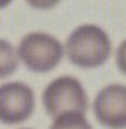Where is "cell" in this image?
<instances>
[{
	"instance_id": "obj_3",
	"label": "cell",
	"mask_w": 126,
	"mask_h": 129,
	"mask_svg": "<svg viewBox=\"0 0 126 129\" xmlns=\"http://www.w3.org/2000/svg\"><path fill=\"white\" fill-rule=\"evenodd\" d=\"M17 53L18 59L29 71L45 74L59 66L65 54V48L62 42L50 33L30 32L20 41Z\"/></svg>"
},
{
	"instance_id": "obj_10",
	"label": "cell",
	"mask_w": 126,
	"mask_h": 129,
	"mask_svg": "<svg viewBox=\"0 0 126 129\" xmlns=\"http://www.w3.org/2000/svg\"><path fill=\"white\" fill-rule=\"evenodd\" d=\"M14 0H0V9H5V8H8L11 3H12Z\"/></svg>"
},
{
	"instance_id": "obj_2",
	"label": "cell",
	"mask_w": 126,
	"mask_h": 129,
	"mask_svg": "<svg viewBox=\"0 0 126 129\" xmlns=\"http://www.w3.org/2000/svg\"><path fill=\"white\" fill-rule=\"evenodd\" d=\"M42 105L50 117H57L65 113L84 114L89 110V96L75 77L60 75L51 80L44 89Z\"/></svg>"
},
{
	"instance_id": "obj_9",
	"label": "cell",
	"mask_w": 126,
	"mask_h": 129,
	"mask_svg": "<svg viewBox=\"0 0 126 129\" xmlns=\"http://www.w3.org/2000/svg\"><path fill=\"white\" fill-rule=\"evenodd\" d=\"M116 63H117V68L119 71L126 75V39L119 45L117 48V53H116Z\"/></svg>"
},
{
	"instance_id": "obj_1",
	"label": "cell",
	"mask_w": 126,
	"mask_h": 129,
	"mask_svg": "<svg viewBox=\"0 0 126 129\" xmlns=\"http://www.w3.org/2000/svg\"><path fill=\"white\" fill-rule=\"evenodd\" d=\"M113 51L108 33L96 24H81L69 33L65 53L69 62L83 69L99 68L108 62Z\"/></svg>"
},
{
	"instance_id": "obj_4",
	"label": "cell",
	"mask_w": 126,
	"mask_h": 129,
	"mask_svg": "<svg viewBox=\"0 0 126 129\" xmlns=\"http://www.w3.org/2000/svg\"><path fill=\"white\" fill-rule=\"evenodd\" d=\"M36 96L29 84L23 81H8L0 86V123L20 125L35 113Z\"/></svg>"
},
{
	"instance_id": "obj_8",
	"label": "cell",
	"mask_w": 126,
	"mask_h": 129,
	"mask_svg": "<svg viewBox=\"0 0 126 129\" xmlns=\"http://www.w3.org/2000/svg\"><path fill=\"white\" fill-rule=\"evenodd\" d=\"M27 5L32 6L33 9H39V11H48L56 8L62 0H26Z\"/></svg>"
},
{
	"instance_id": "obj_6",
	"label": "cell",
	"mask_w": 126,
	"mask_h": 129,
	"mask_svg": "<svg viewBox=\"0 0 126 129\" xmlns=\"http://www.w3.org/2000/svg\"><path fill=\"white\" fill-rule=\"evenodd\" d=\"M18 69V53L15 47L6 41L0 39V80L11 77Z\"/></svg>"
},
{
	"instance_id": "obj_7",
	"label": "cell",
	"mask_w": 126,
	"mask_h": 129,
	"mask_svg": "<svg viewBox=\"0 0 126 129\" xmlns=\"http://www.w3.org/2000/svg\"><path fill=\"white\" fill-rule=\"evenodd\" d=\"M50 129H93L90 122L84 114L80 113H65L62 116L54 117Z\"/></svg>"
},
{
	"instance_id": "obj_5",
	"label": "cell",
	"mask_w": 126,
	"mask_h": 129,
	"mask_svg": "<svg viewBox=\"0 0 126 129\" xmlns=\"http://www.w3.org/2000/svg\"><path fill=\"white\" fill-rule=\"evenodd\" d=\"M94 119L108 129H126V84L113 83L93 99Z\"/></svg>"
},
{
	"instance_id": "obj_11",
	"label": "cell",
	"mask_w": 126,
	"mask_h": 129,
	"mask_svg": "<svg viewBox=\"0 0 126 129\" xmlns=\"http://www.w3.org/2000/svg\"><path fill=\"white\" fill-rule=\"evenodd\" d=\"M21 129H30V128H21Z\"/></svg>"
}]
</instances>
